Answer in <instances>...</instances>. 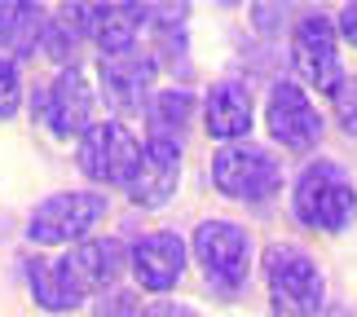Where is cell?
Listing matches in <instances>:
<instances>
[{
    "label": "cell",
    "mask_w": 357,
    "mask_h": 317,
    "mask_svg": "<svg viewBox=\"0 0 357 317\" xmlns=\"http://www.w3.org/2000/svg\"><path fill=\"white\" fill-rule=\"evenodd\" d=\"M335 119L349 137H357V75L335 88Z\"/></svg>",
    "instance_id": "20"
},
{
    "label": "cell",
    "mask_w": 357,
    "mask_h": 317,
    "mask_svg": "<svg viewBox=\"0 0 357 317\" xmlns=\"http://www.w3.org/2000/svg\"><path fill=\"white\" fill-rule=\"evenodd\" d=\"M296 220L322 233H340L357 216V190L340 163H309L296 181Z\"/></svg>",
    "instance_id": "1"
},
{
    "label": "cell",
    "mask_w": 357,
    "mask_h": 317,
    "mask_svg": "<svg viewBox=\"0 0 357 317\" xmlns=\"http://www.w3.org/2000/svg\"><path fill=\"white\" fill-rule=\"evenodd\" d=\"M58 265L66 269V278L75 282L79 295L89 291H111L115 278L123 273V247L115 238H89V242H75Z\"/></svg>",
    "instance_id": "12"
},
{
    "label": "cell",
    "mask_w": 357,
    "mask_h": 317,
    "mask_svg": "<svg viewBox=\"0 0 357 317\" xmlns=\"http://www.w3.org/2000/svg\"><path fill=\"white\" fill-rule=\"evenodd\" d=\"M137 159H142V146L119 119H102L79 137V172L98 185H128Z\"/></svg>",
    "instance_id": "5"
},
{
    "label": "cell",
    "mask_w": 357,
    "mask_h": 317,
    "mask_svg": "<svg viewBox=\"0 0 357 317\" xmlns=\"http://www.w3.org/2000/svg\"><path fill=\"white\" fill-rule=\"evenodd\" d=\"M265 286L278 317H318L322 309V273L300 247H269L265 252Z\"/></svg>",
    "instance_id": "2"
},
{
    "label": "cell",
    "mask_w": 357,
    "mask_h": 317,
    "mask_svg": "<svg viewBox=\"0 0 357 317\" xmlns=\"http://www.w3.org/2000/svg\"><path fill=\"white\" fill-rule=\"evenodd\" d=\"M22 106V79H18V66L9 58H0V119H13Z\"/></svg>",
    "instance_id": "19"
},
{
    "label": "cell",
    "mask_w": 357,
    "mask_h": 317,
    "mask_svg": "<svg viewBox=\"0 0 357 317\" xmlns=\"http://www.w3.org/2000/svg\"><path fill=\"white\" fill-rule=\"evenodd\" d=\"M212 185L221 190V194L238 199V203H265V199L278 194L282 168H278V159H273L265 146L234 141V146L216 150V159H212Z\"/></svg>",
    "instance_id": "3"
},
{
    "label": "cell",
    "mask_w": 357,
    "mask_h": 317,
    "mask_svg": "<svg viewBox=\"0 0 357 317\" xmlns=\"http://www.w3.org/2000/svg\"><path fill=\"white\" fill-rule=\"evenodd\" d=\"M132 273H137V282L155 295L172 291L185 273V238L181 233H168V229L142 233V238L132 242Z\"/></svg>",
    "instance_id": "11"
},
{
    "label": "cell",
    "mask_w": 357,
    "mask_h": 317,
    "mask_svg": "<svg viewBox=\"0 0 357 317\" xmlns=\"http://www.w3.org/2000/svg\"><path fill=\"white\" fill-rule=\"evenodd\" d=\"M195 260L203 265L208 282H216L221 291H234L252 269V242L234 220H203L195 229Z\"/></svg>",
    "instance_id": "6"
},
{
    "label": "cell",
    "mask_w": 357,
    "mask_h": 317,
    "mask_svg": "<svg viewBox=\"0 0 357 317\" xmlns=\"http://www.w3.org/2000/svg\"><path fill=\"white\" fill-rule=\"evenodd\" d=\"M98 317H142V309L128 291H106L98 300Z\"/></svg>",
    "instance_id": "21"
},
{
    "label": "cell",
    "mask_w": 357,
    "mask_h": 317,
    "mask_svg": "<svg viewBox=\"0 0 357 317\" xmlns=\"http://www.w3.org/2000/svg\"><path fill=\"white\" fill-rule=\"evenodd\" d=\"M26 286H31V300L45 313H71V309H79V300H84L58 260H31V265H26Z\"/></svg>",
    "instance_id": "16"
},
{
    "label": "cell",
    "mask_w": 357,
    "mask_h": 317,
    "mask_svg": "<svg viewBox=\"0 0 357 317\" xmlns=\"http://www.w3.org/2000/svg\"><path fill=\"white\" fill-rule=\"evenodd\" d=\"M252 119H256L252 93H247L238 79L212 84V93H208V132L216 137V141H225V146L243 141V137L252 132Z\"/></svg>",
    "instance_id": "15"
},
{
    "label": "cell",
    "mask_w": 357,
    "mask_h": 317,
    "mask_svg": "<svg viewBox=\"0 0 357 317\" xmlns=\"http://www.w3.org/2000/svg\"><path fill=\"white\" fill-rule=\"evenodd\" d=\"M176 185H181V146L176 141H163V137H150L142 146V159H137V172L132 181L123 185L128 199L137 208H163Z\"/></svg>",
    "instance_id": "9"
},
{
    "label": "cell",
    "mask_w": 357,
    "mask_h": 317,
    "mask_svg": "<svg viewBox=\"0 0 357 317\" xmlns=\"http://www.w3.org/2000/svg\"><path fill=\"white\" fill-rule=\"evenodd\" d=\"M106 216V199L93 190H62L49 194L26 220V238L36 247H62V242H79L84 233Z\"/></svg>",
    "instance_id": "4"
},
{
    "label": "cell",
    "mask_w": 357,
    "mask_h": 317,
    "mask_svg": "<svg viewBox=\"0 0 357 317\" xmlns=\"http://www.w3.org/2000/svg\"><path fill=\"white\" fill-rule=\"evenodd\" d=\"M102 93L119 115H132L142 110V102L150 98V84H155V58L146 53H119V58H102Z\"/></svg>",
    "instance_id": "13"
},
{
    "label": "cell",
    "mask_w": 357,
    "mask_h": 317,
    "mask_svg": "<svg viewBox=\"0 0 357 317\" xmlns=\"http://www.w3.org/2000/svg\"><path fill=\"white\" fill-rule=\"evenodd\" d=\"M40 115L58 137H84L93 128V88L79 66H62L58 79L49 84V93L40 98Z\"/></svg>",
    "instance_id": "10"
},
{
    "label": "cell",
    "mask_w": 357,
    "mask_h": 317,
    "mask_svg": "<svg viewBox=\"0 0 357 317\" xmlns=\"http://www.w3.org/2000/svg\"><path fill=\"white\" fill-rule=\"evenodd\" d=\"M71 13H75L79 31L98 40L102 58L132 53L137 31H142V22H146V9H137V5H102V9H71Z\"/></svg>",
    "instance_id": "14"
},
{
    "label": "cell",
    "mask_w": 357,
    "mask_h": 317,
    "mask_svg": "<svg viewBox=\"0 0 357 317\" xmlns=\"http://www.w3.org/2000/svg\"><path fill=\"white\" fill-rule=\"evenodd\" d=\"M291 62L305 84H313L318 93H335L344 84V71H340V49H335V26L322 18V13H309V18L296 22L291 31Z\"/></svg>",
    "instance_id": "7"
},
{
    "label": "cell",
    "mask_w": 357,
    "mask_h": 317,
    "mask_svg": "<svg viewBox=\"0 0 357 317\" xmlns=\"http://www.w3.org/2000/svg\"><path fill=\"white\" fill-rule=\"evenodd\" d=\"M146 115H150V132L163 137V141H176L185 132L190 115H195V98L185 88H168L155 102H146Z\"/></svg>",
    "instance_id": "18"
},
{
    "label": "cell",
    "mask_w": 357,
    "mask_h": 317,
    "mask_svg": "<svg viewBox=\"0 0 357 317\" xmlns=\"http://www.w3.org/2000/svg\"><path fill=\"white\" fill-rule=\"evenodd\" d=\"M265 123H269L273 141L287 146V150H309V146H318V137H322L318 106H313L309 93L300 84H291V79H278V84L269 88Z\"/></svg>",
    "instance_id": "8"
},
{
    "label": "cell",
    "mask_w": 357,
    "mask_h": 317,
    "mask_svg": "<svg viewBox=\"0 0 357 317\" xmlns=\"http://www.w3.org/2000/svg\"><path fill=\"white\" fill-rule=\"evenodd\" d=\"M142 317H195V309H185V304H172V300H159V304L142 309Z\"/></svg>",
    "instance_id": "22"
},
{
    "label": "cell",
    "mask_w": 357,
    "mask_h": 317,
    "mask_svg": "<svg viewBox=\"0 0 357 317\" xmlns=\"http://www.w3.org/2000/svg\"><path fill=\"white\" fill-rule=\"evenodd\" d=\"M40 40H45V9L0 0V49L13 58H26V53H36Z\"/></svg>",
    "instance_id": "17"
},
{
    "label": "cell",
    "mask_w": 357,
    "mask_h": 317,
    "mask_svg": "<svg viewBox=\"0 0 357 317\" xmlns=\"http://www.w3.org/2000/svg\"><path fill=\"white\" fill-rule=\"evenodd\" d=\"M340 36H344L349 45L357 49V5H344V9H340Z\"/></svg>",
    "instance_id": "23"
}]
</instances>
